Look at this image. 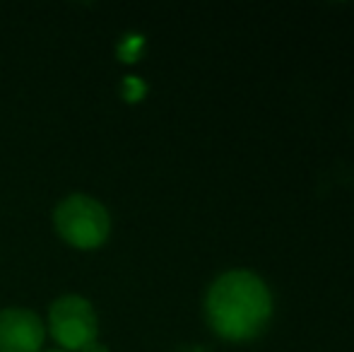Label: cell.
I'll list each match as a JSON object with an SVG mask.
<instances>
[{"instance_id": "cell-1", "label": "cell", "mask_w": 354, "mask_h": 352, "mask_svg": "<svg viewBox=\"0 0 354 352\" xmlns=\"http://www.w3.org/2000/svg\"><path fill=\"white\" fill-rule=\"evenodd\" d=\"M205 316L219 338L246 343L270 324L272 295L256 272L227 270L207 290Z\"/></svg>"}, {"instance_id": "cell-7", "label": "cell", "mask_w": 354, "mask_h": 352, "mask_svg": "<svg viewBox=\"0 0 354 352\" xmlns=\"http://www.w3.org/2000/svg\"><path fill=\"white\" fill-rule=\"evenodd\" d=\"M82 352H109V348H106V345H102V343H97V340H94V343L84 345Z\"/></svg>"}, {"instance_id": "cell-6", "label": "cell", "mask_w": 354, "mask_h": 352, "mask_svg": "<svg viewBox=\"0 0 354 352\" xmlns=\"http://www.w3.org/2000/svg\"><path fill=\"white\" fill-rule=\"evenodd\" d=\"M121 92H123V97H126L128 102H138V99L145 97V92H147V85H145L140 77L128 75L126 80H123V85H121Z\"/></svg>"}, {"instance_id": "cell-3", "label": "cell", "mask_w": 354, "mask_h": 352, "mask_svg": "<svg viewBox=\"0 0 354 352\" xmlns=\"http://www.w3.org/2000/svg\"><path fill=\"white\" fill-rule=\"evenodd\" d=\"M48 328L63 348L82 350L84 345L97 340V311L84 297L66 295L53 302L48 309Z\"/></svg>"}, {"instance_id": "cell-4", "label": "cell", "mask_w": 354, "mask_h": 352, "mask_svg": "<svg viewBox=\"0 0 354 352\" xmlns=\"http://www.w3.org/2000/svg\"><path fill=\"white\" fill-rule=\"evenodd\" d=\"M44 335L41 319L32 309L10 306L0 311V352H39Z\"/></svg>"}, {"instance_id": "cell-8", "label": "cell", "mask_w": 354, "mask_h": 352, "mask_svg": "<svg viewBox=\"0 0 354 352\" xmlns=\"http://www.w3.org/2000/svg\"><path fill=\"white\" fill-rule=\"evenodd\" d=\"M46 352H66V350H46Z\"/></svg>"}, {"instance_id": "cell-2", "label": "cell", "mask_w": 354, "mask_h": 352, "mask_svg": "<svg viewBox=\"0 0 354 352\" xmlns=\"http://www.w3.org/2000/svg\"><path fill=\"white\" fill-rule=\"evenodd\" d=\"M53 225L61 239H66L75 249H97L109 239L111 217L97 198L73 193L56 205Z\"/></svg>"}, {"instance_id": "cell-5", "label": "cell", "mask_w": 354, "mask_h": 352, "mask_svg": "<svg viewBox=\"0 0 354 352\" xmlns=\"http://www.w3.org/2000/svg\"><path fill=\"white\" fill-rule=\"evenodd\" d=\"M142 46H145V39L140 34H128V37H123V41L118 44V56L126 63H133V61H138V56L142 53Z\"/></svg>"}]
</instances>
